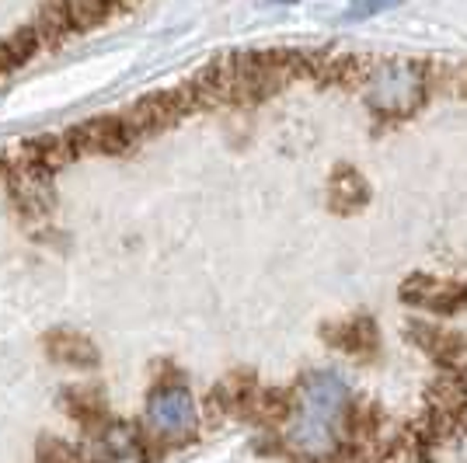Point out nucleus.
I'll return each instance as SVG.
<instances>
[{"label":"nucleus","instance_id":"f257e3e1","mask_svg":"<svg viewBox=\"0 0 467 463\" xmlns=\"http://www.w3.org/2000/svg\"><path fill=\"white\" fill-rule=\"evenodd\" d=\"M349 411V386L335 373H314L304 401L286 425V443L304 457H325L335 449V432Z\"/></svg>","mask_w":467,"mask_h":463},{"label":"nucleus","instance_id":"f03ea898","mask_svg":"<svg viewBox=\"0 0 467 463\" xmlns=\"http://www.w3.org/2000/svg\"><path fill=\"white\" fill-rule=\"evenodd\" d=\"M367 101L380 116H409L422 101V74L411 63H384L367 80Z\"/></svg>","mask_w":467,"mask_h":463},{"label":"nucleus","instance_id":"7ed1b4c3","mask_svg":"<svg viewBox=\"0 0 467 463\" xmlns=\"http://www.w3.org/2000/svg\"><path fill=\"white\" fill-rule=\"evenodd\" d=\"M147 425L161 436H182L195 425V397L182 384L157 386L147 401Z\"/></svg>","mask_w":467,"mask_h":463},{"label":"nucleus","instance_id":"20e7f679","mask_svg":"<svg viewBox=\"0 0 467 463\" xmlns=\"http://www.w3.org/2000/svg\"><path fill=\"white\" fill-rule=\"evenodd\" d=\"M394 4H401V0H352L349 18H373V15L388 11V7H394Z\"/></svg>","mask_w":467,"mask_h":463},{"label":"nucleus","instance_id":"39448f33","mask_svg":"<svg viewBox=\"0 0 467 463\" xmlns=\"http://www.w3.org/2000/svg\"><path fill=\"white\" fill-rule=\"evenodd\" d=\"M116 0H70V11L78 15V18H84V15H101L105 7H112Z\"/></svg>","mask_w":467,"mask_h":463}]
</instances>
